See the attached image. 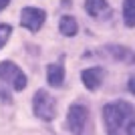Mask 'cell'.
Instances as JSON below:
<instances>
[{"instance_id":"cell-1","label":"cell","mask_w":135,"mask_h":135,"mask_svg":"<svg viewBox=\"0 0 135 135\" xmlns=\"http://www.w3.org/2000/svg\"><path fill=\"white\" fill-rule=\"evenodd\" d=\"M107 135H135V107L127 101H113L103 107Z\"/></svg>"},{"instance_id":"cell-2","label":"cell","mask_w":135,"mask_h":135,"mask_svg":"<svg viewBox=\"0 0 135 135\" xmlns=\"http://www.w3.org/2000/svg\"><path fill=\"white\" fill-rule=\"evenodd\" d=\"M32 109H34V115H36V117L45 119V121H51L56 115V101L46 91H36L34 101H32Z\"/></svg>"},{"instance_id":"cell-3","label":"cell","mask_w":135,"mask_h":135,"mask_svg":"<svg viewBox=\"0 0 135 135\" xmlns=\"http://www.w3.org/2000/svg\"><path fill=\"white\" fill-rule=\"evenodd\" d=\"M87 119H89V111H87L85 105H81V103L71 105V109H69V113H67L69 131L73 135H81L83 129H85V125H87Z\"/></svg>"},{"instance_id":"cell-4","label":"cell","mask_w":135,"mask_h":135,"mask_svg":"<svg viewBox=\"0 0 135 135\" xmlns=\"http://www.w3.org/2000/svg\"><path fill=\"white\" fill-rule=\"evenodd\" d=\"M0 79L8 81L16 91H22L24 87H26V75H24L14 62H10V61L0 62Z\"/></svg>"},{"instance_id":"cell-5","label":"cell","mask_w":135,"mask_h":135,"mask_svg":"<svg viewBox=\"0 0 135 135\" xmlns=\"http://www.w3.org/2000/svg\"><path fill=\"white\" fill-rule=\"evenodd\" d=\"M45 18H46L45 10L26 6V8H22V14H20V24H22L24 28H28V30L36 32V30L45 24Z\"/></svg>"},{"instance_id":"cell-6","label":"cell","mask_w":135,"mask_h":135,"mask_svg":"<svg viewBox=\"0 0 135 135\" xmlns=\"http://www.w3.org/2000/svg\"><path fill=\"white\" fill-rule=\"evenodd\" d=\"M81 79H83V83H85L87 89L95 91V89H99V85L103 83V71H101V69H97V67L87 69V71H83Z\"/></svg>"},{"instance_id":"cell-7","label":"cell","mask_w":135,"mask_h":135,"mask_svg":"<svg viewBox=\"0 0 135 135\" xmlns=\"http://www.w3.org/2000/svg\"><path fill=\"white\" fill-rule=\"evenodd\" d=\"M46 81L52 87H61L62 85V81H65V69H62L61 62L49 65V69H46Z\"/></svg>"},{"instance_id":"cell-8","label":"cell","mask_w":135,"mask_h":135,"mask_svg":"<svg viewBox=\"0 0 135 135\" xmlns=\"http://www.w3.org/2000/svg\"><path fill=\"white\" fill-rule=\"evenodd\" d=\"M107 51L111 52V56L119 59V61L123 62H129V65H135V52L129 51V49H125V46H115V45H109Z\"/></svg>"},{"instance_id":"cell-9","label":"cell","mask_w":135,"mask_h":135,"mask_svg":"<svg viewBox=\"0 0 135 135\" xmlns=\"http://www.w3.org/2000/svg\"><path fill=\"white\" fill-rule=\"evenodd\" d=\"M59 26H61V32L65 34V36H75V34H77V30H79L77 20H75L73 16H62Z\"/></svg>"},{"instance_id":"cell-10","label":"cell","mask_w":135,"mask_h":135,"mask_svg":"<svg viewBox=\"0 0 135 135\" xmlns=\"http://www.w3.org/2000/svg\"><path fill=\"white\" fill-rule=\"evenodd\" d=\"M85 8H87V12H89L91 16H99V14H103V12L107 10V2L105 0H87Z\"/></svg>"},{"instance_id":"cell-11","label":"cell","mask_w":135,"mask_h":135,"mask_svg":"<svg viewBox=\"0 0 135 135\" xmlns=\"http://www.w3.org/2000/svg\"><path fill=\"white\" fill-rule=\"evenodd\" d=\"M123 20L127 26H135V0H125L123 2Z\"/></svg>"},{"instance_id":"cell-12","label":"cell","mask_w":135,"mask_h":135,"mask_svg":"<svg viewBox=\"0 0 135 135\" xmlns=\"http://www.w3.org/2000/svg\"><path fill=\"white\" fill-rule=\"evenodd\" d=\"M10 34H12L10 24H0V49L6 45V40L10 38Z\"/></svg>"},{"instance_id":"cell-13","label":"cell","mask_w":135,"mask_h":135,"mask_svg":"<svg viewBox=\"0 0 135 135\" xmlns=\"http://www.w3.org/2000/svg\"><path fill=\"white\" fill-rule=\"evenodd\" d=\"M0 101H4V103H10L12 101V97L8 95V91H6L2 85H0Z\"/></svg>"},{"instance_id":"cell-14","label":"cell","mask_w":135,"mask_h":135,"mask_svg":"<svg viewBox=\"0 0 135 135\" xmlns=\"http://www.w3.org/2000/svg\"><path fill=\"white\" fill-rule=\"evenodd\" d=\"M127 87H129L131 93H135V77H131V79H129V85H127Z\"/></svg>"},{"instance_id":"cell-15","label":"cell","mask_w":135,"mask_h":135,"mask_svg":"<svg viewBox=\"0 0 135 135\" xmlns=\"http://www.w3.org/2000/svg\"><path fill=\"white\" fill-rule=\"evenodd\" d=\"M8 2H10V0H0V10H4L6 6H8Z\"/></svg>"}]
</instances>
